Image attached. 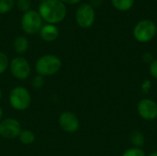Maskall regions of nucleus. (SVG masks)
Wrapping results in <instances>:
<instances>
[{
    "instance_id": "f257e3e1",
    "label": "nucleus",
    "mask_w": 157,
    "mask_h": 156,
    "mask_svg": "<svg viewBox=\"0 0 157 156\" xmlns=\"http://www.w3.org/2000/svg\"><path fill=\"white\" fill-rule=\"evenodd\" d=\"M39 14L47 24H58L62 22L67 14L66 5L60 0H45L39 6Z\"/></svg>"
},
{
    "instance_id": "f03ea898",
    "label": "nucleus",
    "mask_w": 157,
    "mask_h": 156,
    "mask_svg": "<svg viewBox=\"0 0 157 156\" xmlns=\"http://www.w3.org/2000/svg\"><path fill=\"white\" fill-rule=\"evenodd\" d=\"M62 68V61L53 54H45L40 57L35 63V70L39 75L51 76L56 74Z\"/></svg>"
},
{
    "instance_id": "7ed1b4c3",
    "label": "nucleus",
    "mask_w": 157,
    "mask_h": 156,
    "mask_svg": "<svg viewBox=\"0 0 157 156\" xmlns=\"http://www.w3.org/2000/svg\"><path fill=\"white\" fill-rule=\"evenodd\" d=\"M157 33V27L155 23L150 19H143L139 21L133 28L134 39L141 42L146 43L151 41Z\"/></svg>"
},
{
    "instance_id": "20e7f679",
    "label": "nucleus",
    "mask_w": 157,
    "mask_h": 156,
    "mask_svg": "<svg viewBox=\"0 0 157 156\" xmlns=\"http://www.w3.org/2000/svg\"><path fill=\"white\" fill-rule=\"evenodd\" d=\"M9 103L16 110H26L31 103L30 93L24 86H16L9 93Z\"/></svg>"
},
{
    "instance_id": "39448f33",
    "label": "nucleus",
    "mask_w": 157,
    "mask_h": 156,
    "mask_svg": "<svg viewBox=\"0 0 157 156\" xmlns=\"http://www.w3.org/2000/svg\"><path fill=\"white\" fill-rule=\"evenodd\" d=\"M21 29L29 35H34L40 32L42 27V18L38 11L30 9L25 12L21 17Z\"/></svg>"
},
{
    "instance_id": "423d86ee",
    "label": "nucleus",
    "mask_w": 157,
    "mask_h": 156,
    "mask_svg": "<svg viewBox=\"0 0 157 156\" xmlns=\"http://www.w3.org/2000/svg\"><path fill=\"white\" fill-rule=\"evenodd\" d=\"M95 9L89 3H83L77 7L75 13V20L80 28H90L95 22Z\"/></svg>"
},
{
    "instance_id": "0eeeda50",
    "label": "nucleus",
    "mask_w": 157,
    "mask_h": 156,
    "mask_svg": "<svg viewBox=\"0 0 157 156\" xmlns=\"http://www.w3.org/2000/svg\"><path fill=\"white\" fill-rule=\"evenodd\" d=\"M9 69L11 74L18 80L27 79L31 72L29 63L21 56L14 57L9 62Z\"/></svg>"
},
{
    "instance_id": "6e6552de",
    "label": "nucleus",
    "mask_w": 157,
    "mask_h": 156,
    "mask_svg": "<svg viewBox=\"0 0 157 156\" xmlns=\"http://www.w3.org/2000/svg\"><path fill=\"white\" fill-rule=\"evenodd\" d=\"M22 127L17 120L13 118H7L0 121V136L5 139L12 140L18 138Z\"/></svg>"
},
{
    "instance_id": "1a4fd4ad",
    "label": "nucleus",
    "mask_w": 157,
    "mask_h": 156,
    "mask_svg": "<svg viewBox=\"0 0 157 156\" xmlns=\"http://www.w3.org/2000/svg\"><path fill=\"white\" fill-rule=\"evenodd\" d=\"M139 116L147 121L155 120L157 118V103L151 98H143L137 104Z\"/></svg>"
},
{
    "instance_id": "9d476101",
    "label": "nucleus",
    "mask_w": 157,
    "mask_h": 156,
    "mask_svg": "<svg viewBox=\"0 0 157 156\" xmlns=\"http://www.w3.org/2000/svg\"><path fill=\"white\" fill-rule=\"evenodd\" d=\"M59 125L67 133H75L80 128V121L77 116L71 111H64L59 116Z\"/></svg>"
},
{
    "instance_id": "9b49d317",
    "label": "nucleus",
    "mask_w": 157,
    "mask_h": 156,
    "mask_svg": "<svg viewBox=\"0 0 157 156\" xmlns=\"http://www.w3.org/2000/svg\"><path fill=\"white\" fill-rule=\"evenodd\" d=\"M40 35L41 39L47 42L54 41L59 36V29L55 25L45 24V25H42L40 30Z\"/></svg>"
},
{
    "instance_id": "f8f14e48",
    "label": "nucleus",
    "mask_w": 157,
    "mask_h": 156,
    "mask_svg": "<svg viewBox=\"0 0 157 156\" xmlns=\"http://www.w3.org/2000/svg\"><path fill=\"white\" fill-rule=\"evenodd\" d=\"M13 49L17 54H23L25 53L29 49V40L27 37L20 35L17 36L13 42Z\"/></svg>"
},
{
    "instance_id": "ddd939ff",
    "label": "nucleus",
    "mask_w": 157,
    "mask_h": 156,
    "mask_svg": "<svg viewBox=\"0 0 157 156\" xmlns=\"http://www.w3.org/2000/svg\"><path fill=\"white\" fill-rule=\"evenodd\" d=\"M130 140H131V143L133 145V147H136V148H142L145 143L144 135L143 134L142 131H140L138 130L132 131V133L130 135Z\"/></svg>"
},
{
    "instance_id": "4468645a",
    "label": "nucleus",
    "mask_w": 157,
    "mask_h": 156,
    "mask_svg": "<svg viewBox=\"0 0 157 156\" xmlns=\"http://www.w3.org/2000/svg\"><path fill=\"white\" fill-rule=\"evenodd\" d=\"M111 4L119 11H128L133 6L134 0H111Z\"/></svg>"
},
{
    "instance_id": "2eb2a0df",
    "label": "nucleus",
    "mask_w": 157,
    "mask_h": 156,
    "mask_svg": "<svg viewBox=\"0 0 157 156\" xmlns=\"http://www.w3.org/2000/svg\"><path fill=\"white\" fill-rule=\"evenodd\" d=\"M18 139L21 143L25 145H29L35 142V134L33 131L29 130H22L18 136Z\"/></svg>"
},
{
    "instance_id": "dca6fc26",
    "label": "nucleus",
    "mask_w": 157,
    "mask_h": 156,
    "mask_svg": "<svg viewBox=\"0 0 157 156\" xmlns=\"http://www.w3.org/2000/svg\"><path fill=\"white\" fill-rule=\"evenodd\" d=\"M15 6V0H0V14L9 13Z\"/></svg>"
},
{
    "instance_id": "f3484780",
    "label": "nucleus",
    "mask_w": 157,
    "mask_h": 156,
    "mask_svg": "<svg viewBox=\"0 0 157 156\" xmlns=\"http://www.w3.org/2000/svg\"><path fill=\"white\" fill-rule=\"evenodd\" d=\"M121 156H146V154L142 148L132 147L126 150Z\"/></svg>"
},
{
    "instance_id": "a211bd4d",
    "label": "nucleus",
    "mask_w": 157,
    "mask_h": 156,
    "mask_svg": "<svg viewBox=\"0 0 157 156\" xmlns=\"http://www.w3.org/2000/svg\"><path fill=\"white\" fill-rule=\"evenodd\" d=\"M9 67V60L6 53L0 51V74H4Z\"/></svg>"
},
{
    "instance_id": "6ab92c4d",
    "label": "nucleus",
    "mask_w": 157,
    "mask_h": 156,
    "mask_svg": "<svg viewBox=\"0 0 157 156\" xmlns=\"http://www.w3.org/2000/svg\"><path fill=\"white\" fill-rule=\"evenodd\" d=\"M17 6L18 10L25 13V12L30 10L31 1L30 0H17Z\"/></svg>"
},
{
    "instance_id": "aec40b11",
    "label": "nucleus",
    "mask_w": 157,
    "mask_h": 156,
    "mask_svg": "<svg viewBox=\"0 0 157 156\" xmlns=\"http://www.w3.org/2000/svg\"><path fill=\"white\" fill-rule=\"evenodd\" d=\"M44 85V80H43V76L41 75H36L32 78L31 80V86L35 88V89H40Z\"/></svg>"
},
{
    "instance_id": "412c9836",
    "label": "nucleus",
    "mask_w": 157,
    "mask_h": 156,
    "mask_svg": "<svg viewBox=\"0 0 157 156\" xmlns=\"http://www.w3.org/2000/svg\"><path fill=\"white\" fill-rule=\"evenodd\" d=\"M149 73L153 78L157 80V59H154V61L150 63Z\"/></svg>"
},
{
    "instance_id": "4be33fe9",
    "label": "nucleus",
    "mask_w": 157,
    "mask_h": 156,
    "mask_svg": "<svg viewBox=\"0 0 157 156\" xmlns=\"http://www.w3.org/2000/svg\"><path fill=\"white\" fill-rule=\"evenodd\" d=\"M151 86H152V84H151L150 80L146 79V80H145V81H144V83L142 84V89H143V92H144V94H147V93L149 92V90H150Z\"/></svg>"
},
{
    "instance_id": "5701e85b",
    "label": "nucleus",
    "mask_w": 157,
    "mask_h": 156,
    "mask_svg": "<svg viewBox=\"0 0 157 156\" xmlns=\"http://www.w3.org/2000/svg\"><path fill=\"white\" fill-rule=\"evenodd\" d=\"M103 0H91V2L89 3L93 7H98L102 5Z\"/></svg>"
},
{
    "instance_id": "b1692460",
    "label": "nucleus",
    "mask_w": 157,
    "mask_h": 156,
    "mask_svg": "<svg viewBox=\"0 0 157 156\" xmlns=\"http://www.w3.org/2000/svg\"><path fill=\"white\" fill-rule=\"evenodd\" d=\"M60 1H62L64 5H75L79 3L81 0H60Z\"/></svg>"
},
{
    "instance_id": "393cba45",
    "label": "nucleus",
    "mask_w": 157,
    "mask_h": 156,
    "mask_svg": "<svg viewBox=\"0 0 157 156\" xmlns=\"http://www.w3.org/2000/svg\"><path fill=\"white\" fill-rule=\"evenodd\" d=\"M146 156H157V151H155V152H152L151 154H149L148 155Z\"/></svg>"
},
{
    "instance_id": "a878e982",
    "label": "nucleus",
    "mask_w": 157,
    "mask_h": 156,
    "mask_svg": "<svg viewBox=\"0 0 157 156\" xmlns=\"http://www.w3.org/2000/svg\"><path fill=\"white\" fill-rule=\"evenodd\" d=\"M3 115H4V111H3V108L0 107V120H2V118H3Z\"/></svg>"
},
{
    "instance_id": "bb28decb",
    "label": "nucleus",
    "mask_w": 157,
    "mask_h": 156,
    "mask_svg": "<svg viewBox=\"0 0 157 156\" xmlns=\"http://www.w3.org/2000/svg\"><path fill=\"white\" fill-rule=\"evenodd\" d=\"M1 98H2V90L0 89V100H1Z\"/></svg>"
},
{
    "instance_id": "cd10ccee",
    "label": "nucleus",
    "mask_w": 157,
    "mask_h": 156,
    "mask_svg": "<svg viewBox=\"0 0 157 156\" xmlns=\"http://www.w3.org/2000/svg\"><path fill=\"white\" fill-rule=\"evenodd\" d=\"M39 1H40V2H43V1H45V0H39Z\"/></svg>"
},
{
    "instance_id": "c85d7f7f",
    "label": "nucleus",
    "mask_w": 157,
    "mask_h": 156,
    "mask_svg": "<svg viewBox=\"0 0 157 156\" xmlns=\"http://www.w3.org/2000/svg\"><path fill=\"white\" fill-rule=\"evenodd\" d=\"M156 103H157V101H156Z\"/></svg>"
}]
</instances>
